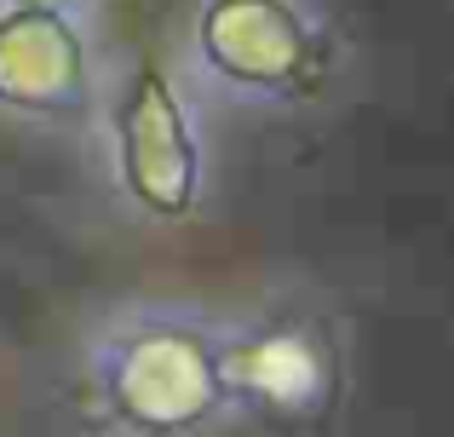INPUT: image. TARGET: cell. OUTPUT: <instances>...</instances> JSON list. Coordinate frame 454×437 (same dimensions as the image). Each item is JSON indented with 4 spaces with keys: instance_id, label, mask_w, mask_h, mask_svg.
I'll use <instances>...</instances> for the list:
<instances>
[{
    "instance_id": "cell-1",
    "label": "cell",
    "mask_w": 454,
    "mask_h": 437,
    "mask_svg": "<svg viewBox=\"0 0 454 437\" xmlns=\"http://www.w3.org/2000/svg\"><path fill=\"white\" fill-rule=\"evenodd\" d=\"M52 409L69 437H231L224 311L207 293L127 288L69 323L52 357Z\"/></svg>"
},
{
    "instance_id": "cell-2",
    "label": "cell",
    "mask_w": 454,
    "mask_h": 437,
    "mask_svg": "<svg viewBox=\"0 0 454 437\" xmlns=\"http://www.w3.org/2000/svg\"><path fill=\"white\" fill-rule=\"evenodd\" d=\"M167 58L219 121L300 127L356 92V35L333 0H184Z\"/></svg>"
},
{
    "instance_id": "cell-3",
    "label": "cell",
    "mask_w": 454,
    "mask_h": 437,
    "mask_svg": "<svg viewBox=\"0 0 454 437\" xmlns=\"http://www.w3.org/2000/svg\"><path fill=\"white\" fill-rule=\"evenodd\" d=\"M219 115L161 52L121 46L75 161L92 202L133 236H184L219 202Z\"/></svg>"
},
{
    "instance_id": "cell-4",
    "label": "cell",
    "mask_w": 454,
    "mask_h": 437,
    "mask_svg": "<svg viewBox=\"0 0 454 437\" xmlns=\"http://www.w3.org/2000/svg\"><path fill=\"white\" fill-rule=\"evenodd\" d=\"M224 311V380L242 432H322L351 392V328L322 282L277 277Z\"/></svg>"
},
{
    "instance_id": "cell-5",
    "label": "cell",
    "mask_w": 454,
    "mask_h": 437,
    "mask_svg": "<svg viewBox=\"0 0 454 437\" xmlns=\"http://www.w3.org/2000/svg\"><path fill=\"white\" fill-rule=\"evenodd\" d=\"M115 52L104 23L0 6V133L81 150Z\"/></svg>"
},
{
    "instance_id": "cell-6",
    "label": "cell",
    "mask_w": 454,
    "mask_h": 437,
    "mask_svg": "<svg viewBox=\"0 0 454 437\" xmlns=\"http://www.w3.org/2000/svg\"><path fill=\"white\" fill-rule=\"evenodd\" d=\"M0 6H29V12H64L81 23H110L115 0H0Z\"/></svg>"
}]
</instances>
